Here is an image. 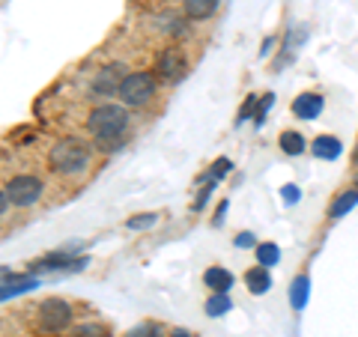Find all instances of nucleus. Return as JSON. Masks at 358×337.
<instances>
[{
  "label": "nucleus",
  "mask_w": 358,
  "mask_h": 337,
  "mask_svg": "<svg viewBox=\"0 0 358 337\" xmlns=\"http://www.w3.org/2000/svg\"><path fill=\"white\" fill-rule=\"evenodd\" d=\"M129 122H131L129 108L114 105V102H99L87 114V131L99 141V150L102 152H114L122 147V134H126Z\"/></svg>",
  "instance_id": "f257e3e1"
},
{
  "label": "nucleus",
  "mask_w": 358,
  "mask_h": 337,
  "mask_svg": "<svg viewBox=\"0 0 358 337\" xmlns=\"http://www.w3.org/2000/svg\"><path fill=\"white\" fill-rule=\"evenodd\" d=\"M48 167L57 176H75L90 167V143L81 138H60L48 150Z\"/></svg>",
  "instance_id": "f03ea898"
},
{
  "label": "nucleus",
  "mask_w": 358,
  "mask_h": 337,
  "mask_svg": "<svg viewBox=\"0 0 358 337\" xmlns=\"http://www.w3.org/2000/svg\"><path fill=\"white\" fill-rule=\"evenodd\" d=\"M155 93H159V78H155V72H129L126 78H122V84H120V105L122 108H147Z\"/></svg>",
  "instance_id": "7ed1b4c3"
},
{
  "label": "nucleus",
  "mask_w": 358,
  "mask_h": 337,
  "mask_svg": "<svg viewBox=\"0 0 358 337\" xmlns=\"http://www.w3.org/2000/svg\"><path fill=\"white\" fill-rule=\"evenodd\" d=\"M72 320H75V308L66 299H57V296L42 299L39 308H36V322H39V329L45 334H60V331H66L72 325Z\"/></svg>",
  "instance_id": "20e7f679"
},
{
  "label": "nucleus",
  "mask_w": 358,
  "mask_h": 337,
  "mask_svg": "<svg viewBox=\"0 0 358 337\" xmlns=\"http://www.w3.org/2000/svg\"><path fill=\"white\" fill-rule=\"evenodd\" d=\"M6 191V197H9V206H15V209H30V206H36L39 200H42V179L39 176H33V173H18L13 176L9 182L3 185Z\"/></svg>",
  "instance_id": "39448f33"
},
{
  "label": "nucleus",
  "mask_w": 358,
  "mask_h": 337,
  "mask_svg": "<svg viewBox=\"0 0 358 337\" xmlns=\"http://www.w3.org/2000/svg\"><path fill=\"white\" fill-rule=\"evenodd\" d=\"M185 72H188V60L176 45H167V48L159 51V57H155V78L159 81L176 84L179 78H185Z\"/></svg>",
  "instance_id": "423d86ee"
},
{
  "label": "nucleus",
  "mask_w": 358,
  "mask_h": 337,
  "mask_svg": "<svg viewBox=\"0 0 358 337\" xmlns=\"http://www.w3.org/2000/svg\"><path fill=\"white\" fill-rule=\"evenodd\" d=\"M129 72L122 69L120 63L114 66H105V69H99L93 75V81H90V93H93L96 99H110V96H117L120 93V84H122V78H126Z\"/></svg>",
  "instance_id": "0eeeda50"
},
{
  "label": "nucleus",
  "mask_w": 358,
  "mask_h": 337,
  "mask_svg": "<svg viewBox=\"0 0 358 337\" xmlns=\"http://www.w3.org/2000/svg\"><path fill=\"white\" fill-rule=\"evenodd\" d=\"M87 257H75L69 251L63 254H48L42 257V260H36L30 266V272H81V268H87Z\"/></svg>",
  "instance_id": "6e6552de"
},
{
  "label": "nucleus",
  "mask_w": 358,
  "mask_h": 337,
  "mask_svg": "<svg viewBox=\"0 0 358 337\" xmlns=\"http://www.w3.org/2000/svg\"><path fill=\"white\" fill-rule=\"evenodd\" d=\"M36 287H39V278H33V275H13L6 284H0V301L24 296V293H30V289H36Z\"/></svg>",
  "instance_id": "1a4fd4ad"
},
{
  "label": "nucleus",
  "mask_w": 358,
  "mask_h": 337,
  "mask_svg": "<svg viewBox=\"0 0 358 337\" xmlns=\"http://www.w3.org/2000/svg\"><path fill=\"white\" fill-rule=\"evenodd\" d=\"M322 108H326V99L317 96V93H301L296 102H293V114L299 120H317L322 114Z\"/></svg>",
  "instance_id": "9d476101"
},
{
  "label": "nucleus",
  "mask_w": 358,
  "mask_h": 337,
  "mask_svg": "<svg viewBox=\"0 0 358 337\" xmlns=\"http://www.w3.org/2000/svg\"><path fill=\"white\" fill-rule=\"evenodd\" d=\"M221 0H182V15L188 21H206L215 15Z\"/></svg>",
  "instance_id": "9b49d317"
},
{
  "label": "nucleus",
  "mask_w": 358,
  "mask_h": 337,
  "mask_svg": "<svg viewBox=\"0 0 358 337\" xmlns=\"http://www.w3.org/2000/svg\"><path fill=\"white\" fill-rule=\"evenodd\" d=\"M203 284H206V289H212V293H227L233 287V275L224 266H209L203 272Z\"/></svg>",
  "instance_id": "f8f14e48"
},
{
  "label": "nucleus",
  "mask_w": 358,
  "mask_h": 337,
  "mask_svg": "<svg viewBox=\"0 0 358 337\" xmlns=\"http://www.w3.org/2000/svg\"><path fill=\"white\" fill-rule=\"evenodd\" d=\"M245 287H248L254 296H263L266 289L272 287V278H268V268H263V266H254V268H248V272H245Z\"/></svg>",
  "instance_id": "ddd939ff"
},
{
  "label": "nucleus",
  "mask_w": 358,
  "mask_h": 337,
  "mask_svg": "<svg viewBox=\"0 0 358 337\" xmlns=\"http://www.w3.org/2000/svg\"><path fill=\"white\" fill-rule=\"evenodd\" d=\"M313 155H317V159H326V162L338 159L341 155V141L331 138V134H320V138L313 141Z\"/></svg>",
  "instance_id": "4468645a"
},
{
  "label": "nucleus",
  "mask_w": 358,
  "mask_h": 337,
  "mask_svg": "<svg viewBox=\"0 0 358 337\" xmlns=\"http://www.w3.org/2000/svg\"><path fill=\"white\" fill-rule=\"evenodd\" d=\"M358 206V188H352V191H343V194H338V200L329 206V218H343L350 209H355Z\"/></svg>",
  "instance_id": "2eb2a0df"
},
{
  "label": "nucleus",
  "mask_w": 358,
  "mask_h": 337,
  "mask_svg": "<svg viewBox=\"0 0 358 337\" xmlns=\"http://www.w3.org/2000/svg\"><path fill=\"white\" fill-rule=\"evenodd\" d=\"M278 147H281L287 155H301L308 147V141L301 138L296 129H287V131H281V138H278Z\"/></svg>",
  "instance_id": "dca6fc26"
},
{
  "label": "nucleus",
  "mask_w": 358,
  "mask_h": 337,
  "mask_svg": "<svg viewBox=\"0 0 358 337\" xmlns=\"http://www.w3.org/2000/svg\"><path fill=\"white\" fill-rule=\"evenodd\" d=\"M203 308H206L209 317H224V313L233 308V301H230L227 293H212V296L206 299V305H203Z\"/></svg>",
  "instance_id": "f3484780"
},
{
  "label": "nucleus",
  "mask_w": 358,
  "mask_h": 337,
  "mask_svg": "<svg viewBox=\"0 0 358 337\" xmlns=\"http://www.w3.org/2000/svg\"><path fill=\"white\" fill-rule=\"evenodd\" d=\"M278 260H281V251H278V245L275 242H263V245H257V266H275Z\"/></svg>",
  "instance_id": "a211bd4d"
},
{
  "label": "nucleus",
  "mask_w": 358,
  "mask_h": 337,
  "mask_svg": "<svg viewBox=\"0 0 358 337\" xmlns=\"http://www.w3.org/2000/svg\"><path fill=\"white\" fill-rule=\"evenodd\" d=\"M159 224V212H138L126 221V230H150Z\"/></svg>",
  "instance_id": "6ab92c4d"
},
{
  "label": "nucleus",
  "mask_w": 358,
  "mask_h": 337,
  "mask_svg": "<svg viewBox=\"0 0 358 337\" xmlns=\"http://www.w3.org/2000/svg\"><path fill=\"white\" fill-rule=\"evenodd\" d=\"M289 301H293L296 310L305 308V301H308V278H305V275H299V278L293 280V293H289Z\"/></svg>",
  "instance_id": "aec40b11"
},
{
  "label": "nucleus",
  "mask_w": 358,
  "mask_h": 337,
  "mask_svg": "<svg viewBox=\"0 0 358 337\" xmlns=\"http://www.w3.org/2000/svg\"><path fill=\"white\" fill-rule=\"evenodd\" d=\"M69 337H108V329L99 322H87V325H78V329H72Z\"/></svg>",
  "instance_id": "412c9836"
},
{
  "label": "nucleus",
  "mask_w": 358,
  "mask_h": 337,
  "mask_svg": "<svg viewBox=\"0 0 358 337\" xmlns=\"http://www.w3.org/2000/svg\"><path fill=\"white\" fill-rule=\"evenodd\" d=\"M126 337H162V329L152 322H143V325H134V329L126 331Z\"/></svg>",
  "instance_id": "4be33fe9"
},
{
  "label": "nucleus",
  "mask_w": 358,
  "mask_h": 337,
  "mask_svg": "<svg viewBox=\"0 0 358 337\" xmlns=\"http://www.w3.org/2000/svg\"><path fill=\"white\" fill-rule=\"evenodd\" d=\"M233 171V164H230V159H218L215 164L209 167V182H218V179H224Z\"/></svg>",
  "instance_id": "5701e85b"
},
{
  "label": "nucleus",
  "mask_w": 358,
  "mask_h": 337,
  "mask_svg": "<svg viewBox=\"0 0 358 337\" xmlns=\"http://www.w3.org/2000/svg\"><path fill=\"white\" fill-rule=\"evenodd\" d=\"M275 105V96L272 93H266L263 96V102H260V108H257V114H254V120H257V126H263V120H266V110Z\"/></svg>",
  "instance_id": "b1692460"
},
{
  "label": "nucleus",
  "mask_w": 358,
  "mask_h": 337,
  "mask_svg": "<svg viewBox=\"0 0 358 337\" xmlns=\"http://www.w3.org/2000/svg\"><path fill=\"white\" fill-rule=\"evenodd\" d=\"M254 233H239L236 236V248H254Z\"/></svg>",
  "instance_id": "393cba45"
},
{
  "label": "nucleus",
  "mask_w": 358,
  "mask_h": 337,
  "mask_svg": "<svg viewBox=\"0 0 358 337\" xmlns=\"http://www.w3.org/2000/svg\"><path fill=\"white\" fill-rule=\"evenodd\" d=\"M284 200H287V203H296V200H299V188L296 185H284Z\"/></svg>",
  "instance_id": "a878e982"
},
{
  "label": "nucleus",
  "mask_w": 358,
  "mask_h": 337,
  "mask_svg": "<svg viewBox=\"0 0 358 337\" xmlns=\"http://www.w3.org/2000/svg\"><path fill=\"white\" fill-rule=\"evenodd\" d=\"M6 209H9V197H6V191H0V218L6 215Z\"/></svg>",
  "instance_id": "bb28decb"
},
{
  "label": "nucleus",
  "mask_w": 358,
  "mask_h": 337,
  "mask_svg": "<svg viewBox=\"0 0 358 337\" xmlns=\"http://www.w3.org/2000/svg\"><path fill=\"white\" fill-rule=\"evenodd\" d=\"M224 212H227V200H224V203L218 206V212H215V224H221V215H224Z\"/></svg>",
  "instance_id": "cd10ccee"
},
{
  "label": "nucleus",
  "mask_w": 358,
  "mask_h": 337,
  "mask_svg": "<svg viewBox=\"0 0 358 337\" xmlns=\"http://www.w3.org/2000/svg\"><path fill=\"white\" fill-rule=\"evenodd\" d=\"M173 337H192V331H185V329H176Z\"/></svg>",
  "instance_id": "c85d7f7f"
}]
</instances>
